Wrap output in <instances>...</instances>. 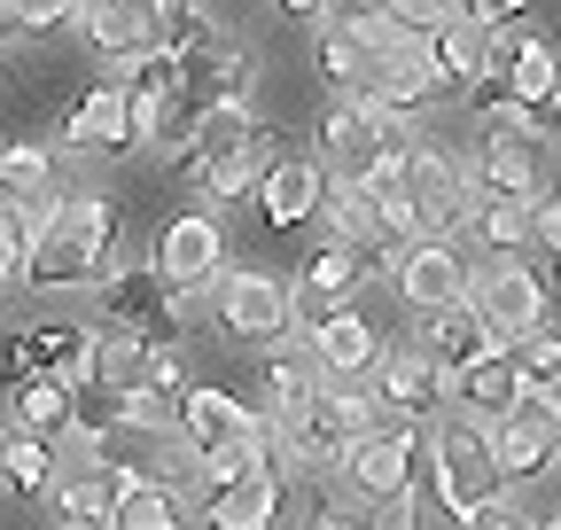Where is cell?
I'll list each match as a JSON object with an SVG mask.
<instances>
[{"label": "cell", "instance_id": "30", "mask_svg": "<svg viewBox=\"0 0 561 530\" xmlns=\"http://www.w3.org/2000/svg\"><path fill=\"white\" fill-rule=\"evenodd\" d=\"M117 429H125V390H110V382H87L79 398H70V445L102 452Z\"/></svg>", "mask_w": 561, "mask_h": 530}, {"label": "cell", "instance_id": "25", "mask_svg": "<svg viewBox=\"0 0 561 530\" xmlns=\"http://www.w3.org/2000/svg\"><path fill=\"white\" fill-rule=\"evenodd\" d=\"M70 398H79V390L39 367L24 390H9V414H16V429H32V437H70Z\"/></svg>", "mask_w": 561, "mask_h": 530}, {"label": "cell", "instance_id": "26", "mask_svg": "<svg viewBox=\"0 0 561 530\" xmlns=\"http://www.w3.org/2000/svg\"><path fill=\"white\" fill-rule=\"evenodd\" d=\"M47 507H55L70 530H110V515H117V484H110V469H87V476H55Z\"/></svg>", "mask_w": 561, "mask_h": 530}, {"label": "cell", "instance_id": "35", "mask_svg": "<svg viewBox=\"0 0 561 530\" xmlns=\"http://www.w3.org/2000/svg\"><path fill=\"white\" fill-rule=\"evenodd\" d=\"M0 24L39 39V32H62V24H79V0H0Z\"/></svg>", "mask_w": 561, "mask_h": 530}, {"label": "cell", "instance_id": "16", "mask_svg": "<svg viewBox=\"0 0 561 530\" xmlns=\"http://www.w3.org/2000/svg\"><path fill=\"white\" fill-rule=\"evenodd\" d=\"M280 157H289V149H280V132H273V125H250L234 149H219V157L195 172V187L210 195V204H257V187L273 180Z\"/></svg>", "mask_w": 561, "mask_h": 530}, {"label": "cell", "instance_id": "27", "mask_svg": "<svg viewBox=\"0 0 561 530\" xmlns=\"http://www.w3.org/2000/svg\"><path fill=\"white\" fill-rule=\"evenodd\" d=\"M0 195L9 204H55V157L39 141H0Z\"/></svg>", "mask_w": 561, "mask_h": 530}, {"label": "cell", "instance_id": "40", "mask_svg": "<svg viewBox=\"0 0 561 530\" xmlns=\"http://www.w3.org/2000/svg\"><path fill=\"white\" fill-rule=\"evenodd\" d=\"M39 375V359H32V327H0V390H24Z\"/></svg>", "mask_w": 561, "mask_h": 530}, {"label": "cell", "instance_id": "9", "mask_svg": "<svg viewBox=\"0 0 561 530\" xmlns=\"http://www.w3.org/2000/svg\"><path fill=\"white\" fill-rule=\"evenodd\" d=\"M210 304H219V327L234 344H273V336H289V320H297L289 281L257 274V265H234V274L210 289Z\"/></svg>", "mask_w": 561, "mask_h": 530}, {"label": "cell", "instance_id": "14", "mask_svg": "<svg viewBox=\"0 0 561 530\" xmlns=\"http://www.w3.org/2000/svg\"><path fill=\"white\" fill-rule=\"evenodd\" d=\"M305 344H312V359H320V375L328 382H359V375H375L390 352H382V336H375V320L359 312V304H335V312H320L312 327H305Z\"/></svg>", "mask_w": 561, "mask_h": 530}, {"label": "cell", "instance_id": "10", "mask_svg": "<svg viewBox=\"0 0 561 530\" xmlns=\"http://www.w3.org/2000/svg\"><path fill=\"white\" fill-rule=\"evenodd\" d=\"M468 180H476L483 195H507V204H538V195H546V141L483 125L476 149H468Z\"/></svg>", "mask_w": 561, "mask_h": 530}, {"label": "cell", "instance_id": "37", "mask_svg": "<svg viewBox=\"0 0 561 530\" xmlns=\"http://www.w3.org/2000/svg\"><path fill=\"white\" fill-rule=\"evenodd\" d=\"M523 390H561V327H538L530 344H515Z\"/></svg>", "mask_w": 561, "mask_h": 530}, {"label": "cell", "instance_id": "48", "mask_svg": "<svg viewBox=\"0 0 561 530\" xmlns=\"http://www.w3.org/2000/svg\"><path fill=\"white\" fill-rule=\"evenodd\" d=\"M0 87H9V62H0Z\"/></svg>", "mask_w": 561, "mask_h": 530}, {"label": "cell", "instance_id": "38", "mask_svg": "<svg viewBox=\"0 0 561 530\" xmlns=\"http://www.w3.org/2000/svg\"><path fill=\"white\" fill-rule=\"evenodd\" d=\"M468 9L460 0H390V24H405V32H421V39H437L445 24H460Z\"/></svg>", "mask_w": 561, "mask_h": 530}, {"label": "cell", "instance_id": "1", "mask_svg": "<svg viewBox=\"0 0 561 530\" xmlns=\"http://www.w3.org/2000/svg\"><path fill=\"white\" fill-rule=\"evenodd\" d=\"M382 390H343V382H320L305 406H273V429H280V476H312V469H343L351 445H367L382 429Z\"/></svg>", "mask_w": 561, "mask_h": 530}, {"label": "cell", "instance_id": "17", "mask_svg": "<svg viewBox=\"0 0 561 530\" xmlns=\"http://www.w3.org/2000/svg\"><path fill=\"white\" fill-rule=\"evenodd\" d=\"M375 390H382V406L398 414V422H437L445 406H453V375L430 359V352H390L382 367H375Z\"/></svg>", "mask_w": 561, "mask_h": 530}, {"label": "cell", "instance_id": "45", "mask_svg": "<svg viewBox=\"0 0 561 530\" xmlns=\"http://www.w3.org/2000/svg\"><path fill=\"white\" fill-rule=\"evenodd\" d=\"M375 16H390V0H328L320 24H375Z\"/></svg>", "mask_w": 561, "mask_h": 530}, {"label": "cell", "instance_id": "2", "mask_svg": "<svg viewBox=\"0 0 561 530\" xmlns=\"http://www.w3.org/2000/svg\"><path fill=\"white\" fill-rule=\"evenodd\" d=\"M110 250H117V204L110 195H94V187L55 195V211L32 242L24 289H94L110 274Z\"/></svg>", "mask_w": 561, "mask_h": 530}, {"label": "cell", "instance_id": "11", "mask_svg": "<svg viewBox=\"0 0 561 530\" xmlns=\"http://www.w3.org/2000/svg\"><path fill=\"white\" fill-rule=\"evenodd\" d=\"M390 281H398V297L413 304V312H445V304H468L476 297V265L453 250V242H405L398 257H390Z\"/></svg>", "mask_w": 561, "mask_h": 530}, {"label": "cell", "instance_id": "24", "mask_svg": "<svg viewBox=\"0 0 561 530\" xmlns=\"http://www.w3.org/2000/svg\"><path fill=\"white\" fill-rule=\"evenodd\" d=\"M0 484L24 492V499H47V492H55V437L0 429Z\"/></svg>", "mask_w": 561, "mask_h": 530}, {"label": "cell", "instance_id": "20", "mask_svg": "<svg viewBox=\"0 0 561 530\" xmlns=\"http://www.w3.org/2000/svg\"><path fill=\"white\" fill-rule=\"evenodd\" d=\"M523 398H530V390H523L515 352H491V359H476V367H460V375H453V406H460V414H476V422H507Z\"/></svg>", "mask_w": 561, "mask_h": 530}, {"label": "cell", "instance_id": "4", "mask_svg": "<svg viewBox=\"0 0 561 530\" xmlns=\"http://www.w3.org/2000/svg\"><path fill=\"white\" fill-rule=\"evenodd\" d=\"M430 492L453 499L460 515H476V507H491L500 492H515L500 476V460H491V422H476L460 406L430 422Z\"/></svg>", "mask_w": 561, "mask_h": 530}, {"label": "cell", "instance_id": "32", "mask_svg": "<svg viewBox=\"0 0 561 530\" xmlns=\"http://www.w3.org/2000/svg\"><path fill=\"white\" fill-rule=\"evenodd\" d=\"M157 47L210 55V47H219V39H210V9H203V0H157Z\"/></svg>", "mask_w": 561, "mask_h": 530}, {"label": "cell", "instance_id": "36", "mask_svg": "<svg viewBox=\"0 0 561 530\" xmlns=\"http://www.w3.org/2000/svg\"><path fill=\"white\" fill-rule=\"evenodd\" d=\"M140 382H149V390H187V344L180 336H149V344H140Z\"/></svg>", "mask_w": 561, "mask_h": 530}, {"label": "cell", "instance_id": "51", "mask_svg": "<svg viewBox=\"0 0 561 530\" xmlns=\"http://www.w3.org/2000/svg\"><path fill=\"white\" fill-rule=\"evenodd\" d=\"M0 289H9V281H0Z\"/></svg>", "mask_w": 561, "mask_h": 530}, {"label": "cell", "instance_id": "22", "mask_svg": "<svg viewBox=\"0 0 561 530\" xmlns=\"http://www.w3.org/2000/svg\"><path fill=\"white\" fill-rule=\"evenodd\" d=\"M280 469H250V476H234V484H219L210 492V530H265L273 522V507H280Z\"/></svg>", "mask_w": 561, "mask_h": 530}, {"label": "cell", "instance_id": "15", "mask_svg": "<svg viewBox=\"0 0 561 530\" xmlns=\"http://www.w3.org/2000/svg\"><path fill=\"white\" fill-rule=\"evenodd\" d=\"M62 149L70 157H133V94L125 79H102L79 94V110L62 117Z\"/></svg>", "mask_w": 561, "mask_h": 530}, {"label": "cell", "instance_id": "39", "mask_svg": "<svg viewBox=\"0 0 561 530\" xmlns=\"http://www.w3.org/2000/svg\"><path fill=\"white\" fill-rule=\"evenodd\" d=\"M398 530H468V515L437 492H413V499H398Z\"/></svg>", "mask_w": 561, "mask_h": 530}, {"label": "cell", "instance_id": "34", "mask_svg": "<svg viewBox=\"0 0 561 530\" xmlns=\"http://www.w3.org/2000/svg\"><path fill=\"white\" fill-rule=\"evenodd\" d=\"M320 382H328V375H320L312 344H305V352H273V359H265V390H273V406H305Z\"/></svg>", "mask_w": 561, "mask_h": 530}, {"label": "cell", "instance_id": "43", "mask_svg": "<svg viewBox=\"0 0 561 530\" xmlns=\"http://www.w3.org/2000/svg\"><path fill=\"white\" fill-rule=\"evenodd\" d=\"M312 530H398V507H367V515L359 507H328Z\"/></svg>", "mask_w": 561, "mask_h": 530}, {"label": "cell", "instance_id": "5", "mask_svg": "<svg viewBox=\"0 0 561 530\" xmlns=\"http://www.w3.org/2000/svg\"><path fill=\"white\" fill-rule=\"evenodd\" d=\"M421 452H430L421 422H382L367 445H351L343 484L359 492V507H398V499H413V492H421Z\"/></svg>", "mask_w": 561, "mask_h": 530}, {"label": "cell", "instance_id": "33", "mask_svg": "<svg viewBox=\"0 0 561 530\" xmlns=\"http://www.w3.org/2000/svg\"><path fill=\"white\" fill-rule=\"evenodd\" d=\"M320 71L335 94H359V71H367V39L359 24H320Z\"/></svg>", "mask_w": 561, "mask_h": 530}, {"label": "cell", "instance_id": "31", "mask_svg": "<svg viewBox=\"0 0 561 530\" xmlns=\"http://www.w3.org/2000/svg\"><path fill=\"white\" fill-rule=\"evenodd\" d=\"M468 227H476L483 257H523L530 250V204H507V195H483Z\"/></svg>", "mask_w": 561, "mask_h": 530}, {"label": "cell", "instance_id": "28", "mask_svg": "<svg viewBox=\"0 0 561 530\" xmlns=\"http://www.w3.org/2000/svg\"><path fill=\"white\" fill-rule=\"evenodd\" d=\"M430 47H437V71H445V87H453V94H468V87L483 79V47H491V24L460 16V24H445Z\"/></svg>", "mask_w": 561, "mask_h": 530}, {"label": "cell", "instance_id": "3", "mask_svg": "<svg viewBox=\"0 0 561 530\" xmlns=\"http://www.w3.org/2000/svg\"><path fill=\"white\" fill-rule=\"evenodd\" d=\"M359 39H367L359 102H382V110L421 117V110H437V102L453 94V87H445V71H437V47L421 39V32H405V24H390V16H375V24H359Z\"/></svg>", "mask_w": 561, "mask_h": 530}, {"label": "cell", "instance_id": "21", "mask_svg": "<svg viewBox=\"0 0 561 530\" xmlns=\"http://www.w3.org/2000/svg\"><path fill=\"white\" fill-rule=\"evenodd\" d=\"M421 352H430L445 375H460V367L491 359L500 344H491V327L476 320V304H445V312H421Z\"/></svg>", "mask_w": 561, "mask_h": 530}, {"label": "cell", "instance_id": "13", "mask_svg": "<svg viewBox=\"0 0 561 530\" xmlns=\"http://www.w3.org/2000/svg\"><path fill=\"white\" fill-rule=\"evenodd\" d=\"M328 187H335L328 157H280L273 180L257 187V211H265L273 234H305V227L328 211Z\"/></svg>", "mask_w": 561, "mask_h": 530}, {"label": "cell", "instance_id": "19", "mask_svg": "<svg viewBox=\"0 0 561 530\" xmlns=\"http://www.w3.org/2000/svg\"><path fill=\"white\" fill-rule=\"evenodd\" d=\"M367 274H375V257L328 234V250H312V257H305V274L289 281V297H297V312H335V304L359 297V281H367Z\"/></svg>", "mask_w": 561, "mask_h": 530}, {"label": "cell", "instance_id": "46", "mask_svg": "<svg viewBox=\"0 0 561 530\" xmlns=\"http://www.w3.org/2000/svg\"><path fill=\"white\" fill-rule=\"evenodd\" d=\"M273 9H289V16H328V0H273Z\"/></svg>", "mask_w": 561, "mask_h": 530}, {"label": "cell", "instance_id": "42", "mask_svg": "<svg viewBox=\"0 0 561 530\" xmlns=\"http://www.w3.org/2000/svg\"><path fill=\"white\" fill-rule=\"evenodd\" d=\"M530 522H538V515H530L515 492H500L491 507H476V515H468V530H530Z\"/></svg>", "mask_w": 561, "mask_h": 530}, {"label": "cell", "instance_id": "23", "mask_svg": "<svg viewBox=\"0 0 561 530\" xmlns=\"http://www.w3.org/2000/svg\"><path fill=\"white\" fill-rule=\"evenodd\" d=\"M94 352H102V327H87V320L32 327V359H39L47 375H62L70 390H87V382H94Z\"/></svg>", "mask_w": 561, "mask_h": 530}, {"label": "cell", "instance_id": "47", "mask_svg": "<svg viewBox=\"0 0 561 530\" xmlns=\"http://www.w3.org/2000/svg\"><path fill=\"white\" fill-rule=\"evenodd\" d=\"M530 530H561V515H538V522H530Z\"/></svg>", "mask_w": 561, "mask_h": 530}, {"label": "cell", "instance_id": "7", "mask_svg": "<svg viewBox=\"0 0 561 530\" xmlns=\"http://www.w3.org/2000/svg\"><path fill=\"white\" fill-rule=\"evenodd\" d=\"M149 265L180 289V297H203V289H219L234 265H227V227L210 219V211H180V219H164V234H157V250H149Z\"/></svg>", "mask_w": 561, "mask_h": 530}, {"label": "cell", "instance_id": "8", "mask_svg": "<svg viewBox=\"0 0 561 530\" xmlns=\"http://www.w3.org/2000/svg\"><path fill=\"white\" fill-rule=\"evenodd\" d=\"M94 297H102V320L125 327V336H180V289L157 274L149 257L110 265V274L94 281Z\"/></svg>", "mask_w": 561, "mask_h": 530}, {"label": "cell", "instance_id": "44", "mask_svg": "<svg viewBox=\"0 0 561 530\" xmlns=\"http://www.w3.org/2000/svg\"><path fill=\"white\" fill-rule=\"evenodd\" d=\"M460 9H468L476 24H491V32H500V24H523V16L538 9V0H460Z\"/></svg>", "mask_w": 561, "mask_h": 530}, {"label": "cell", "instance_id": "6", "mask_svg": "<svg viewBox=\"0 0 561 530\" xmlns=\"http://www.w3.org/2000/svg\"><path fill=\"white\" fill-rule=\"evenodd\" d=\"M476 320L491 327V344L500 352H515V344H530L538 327H546V281L530 274L523 257H483L476 265Z\"/></svg>", "mask_w": 561, "mask_h": 530}, {"label": "cell", "instance_id": "29", "mask_svg": "<svg viewBox=\"0 0 561 530\" xmlns=\"http://www.w3.org/2000/svg\"><path fill=\"white\" fill-rule=\"evenodd\" d=\"M110 530H187V492L180 484H140V492H125L117 499V515H110Z\"/></svg>", "mask_w": 561, "mask_h": 530}, {"label": "cell", "instance_id": "41", "mask_svg": "<svg viewBox=\"0 0 561 530\" xmlns=\"http://www.w3.org/2000/svg\"><path fill=\"white\" fill-rule=\"evenodd\" d=\"M530 250L561 265V195H553V187H546L538 204H530Z\"/></svg>", "mask_w": 561, "mask_h": 530}, {"label": "cell", "instance_id": "49", "mask_svg": "<svg viewBox=\"0 0 561 530\" xmlns=\"http://www.w3.org/2000/svg\"><path fill=\"white\" fill-rule=\"evenodd\" d=\"M55 530H70V522H55Z\"/></svg>", "mask_w": 561, "mask_h": 530}, {"label": "cell", "instance_id": "50", "mask_svg": "<svg viewBox=\"0 0 561 530\" xmlns=\"http://www.w3.org/2000/svg\"><path fill=\"white\" fill-rule=\"evenodd\" d=\"M0 204H9V195H0Z\"/></svg>", "mask_w": 561, "mask_h": 530}, {"label": "cell", "instance_id": "12", "mask_svg": "<svg viewBox=\"0 0 561 530\" xmlns=\"http://www.w3.org/2000/svg\"><path fill=\"white\" fill-rule=\"evenodd\" d=\"M382 132H390V110H382V102L335 94V110L320 117V157H328V172H335V180H359V172L390 149Z\"/></svg>", "mask_w": 561, "mask_h": 530}, {"label": "cell", "instance_id": "18", "mask_svg": "<svg viewBox=\"0 0 561 530\" xmlns=\"http://www.w3.org/2000/svg\"><path fill=\"white\" fill-rule=\"evenodd\" d=\"M79 32L102 62L149 55L157 47V0H79Z\"/></svg>", "mask_w": 561, "mask_h": 530}]
</instances>
